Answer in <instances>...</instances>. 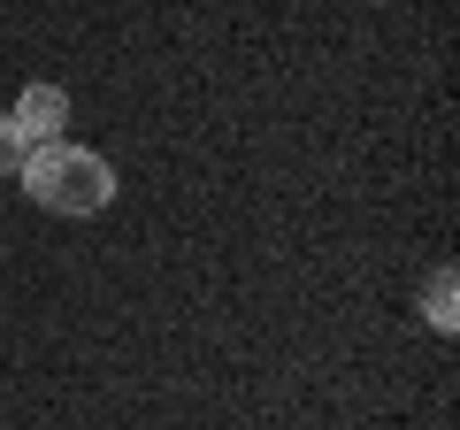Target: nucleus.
<instances>
[{"mask_svg":"<svg viewBox=\"0 0 460 430\" xmlns=\"http://www.w3.org/2000/svg\"><path fill=\"white\" fill-rule=\"evenodd\" d=\"M23 131V147H54L62 139V123H69V93L62 85H23V100H16V116H8Z\"/></svg>","mask_w":460,"mask_h":430,"instance_id":"obj_2","label":"nucleus"},{"mask_svg":"<svg viewBox=\"0 0 460 430\" xmlns=\"http://www.w3.org/2000/svg\"><path fill=\"white\" fill-rule=\"evenodd\" d=\"M16 184L39 200V208H54V215H100L115 200V169H108V154H93V147H23V169H16Z\"/></svg>","mask_w":460,"mask_h":430,"instance_id":"obj_1","label":"nucleus"},{"mask_svg":"<svg viewBox=\"0 0 460 430\" xmlns=\"http://www.w3.org/2000/svg\"><path fill=\"white\" fill-rule=\"evenodd\" d=\"M429 323H438V331H453V323H460V308H453V269H438V277H429Z\"/></svg>","mask_w":460,"mask_h":430,"instance_id":"obj_3","label":"nucleus"},{"mask_svg":"<svg viewBox=\"0 0 460 430\" xmlns=\"http://www.w3.org/2000/svg\"><path fill=\"white\" fill-rule=\"evenodd\" d=\"M16 169H23V131L0 116V177H16Z\"/></svg>","mask_w":460,"mask_h":430,"instance_id":"obj_4","label":"nucleus"}]
</instances>
